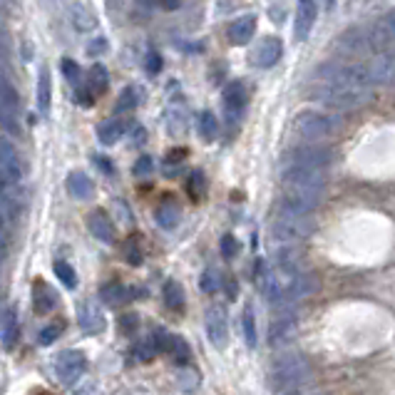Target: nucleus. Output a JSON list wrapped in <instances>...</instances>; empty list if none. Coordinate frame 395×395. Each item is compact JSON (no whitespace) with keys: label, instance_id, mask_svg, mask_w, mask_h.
Wrapping results in <instances>:
<instances>
[{"label":"nucleus","instance_id":"obj_42","mask_svg":"<svg viewBox=\"0 0 395 395\" xmlns=\"http://www.w3.org/2000/svg\"><path fill=\"white\" fill-rule=\"evenodd\" d=\"M135 105H137L135 90H124L122 97H119V102H117V110H119V112H127V110H132Z\"/></svg>","mask_w":395,"mask_h":395},{"label":"nucleus","instance_id":"obj_9","mask_svg":"<svg viewBox=\"0 0 395 395\" xmlns=\"http://www.w3.org/2000/svg\"><path fill=\"white\" fill-rule=\"evenodd\" d=\"M286 186H316V189H326V172L321 170H308V167H294L286 164L281 172Z\"/></svg>","mask_w":395,"mask_h":395},{"label":"nucleus","instance_id":"obj_8","mask_svg":"<svg viewBox=\"0 0 395 395\" xmlns=\"http://www.w3.org/2000/svg\"><path fill=\"white\" fill-rule=\"evenodd\" d=\"M85 366H87V361L80 350H65V353H60L55 361L57 380H60L62 385H73L75 380L85 373Z\"/></svg>","mask_w":395,"mask_h":395},{"label":"nucleus","instance_id":"obj_47","mask_svg":"<svg viewBox=\"0 0 395 395\" xmlns=\"http://www.w3.org/2000/svg\"><path fill=\"white\" fill-rule=\"evenodd\" d=\"M147 70L152 75H157L159 70H162V57H159L157 52H149V55H147Z\"/></svg>","mask_w":395,"mask_h":395},{"label":"nucleus","instance_id":"obj_22","mask_svg":"<svg viewBox=\"0 0 395 395\" xmlns=\"http://www.w3.org/2000/svg\"><path fill=\"white\" fill-rule=\"evenodd\" d=\"M246 105V90H244L241 82H232V85L224 90V107L232 117H239Z\"/></svg>","mask_w":395,"mask_h":395},{"label":"nucleus","instance_id":"obj_11","mask_svg":"<svg viewBox=\"0 0 395 395\" xmlns=\"http://www.w3.org/2000/svg\"><path fill=\"white\" fill-rule=\"evenodd\" d=\"M20 177H23V164H20V157H17V149L6 137H0V179L17 184Z\"/></svg>","mask_w":395,"mask_h":395},{"label":"nucleus","instance_id":"obj_30","mask_svg":"<svg viewBox=\"0 0 395 395\" xmlns=\"http://www.w3.org/2000/svg\"><path fill=\"white\" fill-rule=\"evenodd\" d=\"M119 137H122V124H119L117 119H110V122L97 127V140H100L105 147H112Z\"/></svg>","mask_w":395,"mask_h":395},{"label":"nucleus","instance_id":"obj_41","mask_svg":"<svg viewBox=\"0 0 395 395\" xmlns=\"http://www.w3.org/2000/svg\"><path fill=\"white\" fill-rule=\"evenodd\" d=\"M60 70L65 73V77L70 80V82H75V80L80 77V68H77V62L70 60V57H65V60H60Z\"/></svg>","mask_w":395,"mask_h":395},{"label":"nucleus","instance_id":"obj_1","mask_svg":"<svg viewBox=\"0 0 395 395\" xmlns=\"http://www.w3.org/2000/svg\"><path fill=\"white\" fill-rule=\"evenodd\" d=\"M373 80L363 65H321L308 85L313 100L334 110H353L371 97Z\"/></svg>","mask_w":395,"mask_h":395},{"label":"nucleus","instance_id":"obj_4","mask_svg":"<svg viewBox=\"0 0 395 395\" xmlns=\"http://www.w3.org/2000/svg\"><path fill=\"white\" fill-rule=\"evenodd\" d=\"M311 378V366L304 356H286L278 358L271 368V383L276 388H291Z\"/></svg>","mask_w":395,"mask_h":395},{"label":"nucleus","instance_id":"obj_17","mask_svg":"<svg viewBox=\"0 0 395 395\" xmlns=\"http://www.w3.org/2000/svg\"><path fill=\"white\" fill-rule=\"evenodd\" d=\"M318 8L313 0H299V13H296V28L294 35L296 40H306L311 35V28L316 23Z\"/></svg>","mask_w":395,"mask_h":395},{"label":"nucleus","instance_id":"obj_46","mask_svg":"<svg viewBox=\"0 0 395 395\" xmlns=\"http://www.w3.org/2000/svg\"><path fill=\"white\" fill-rule=\"evenodd\" d=\"M107 40L105 38H95L90 43V47H87V50H90V55H105V50H107Z\"/></svg>","mask_w":395,"mask_h":395},{"label":"nucleus","instance_id":"obj_49","mask_svg":"<svg viewBox=\"0 0 395 395\" xmlns=\"http://www.w3.org/2000/svg\"><path fill=\"white\" fill-rule=\"evenodd\" d=\"M95 162L100 164L102 170H105V174H112V172H114V170H112V164H110V159H107V157H97Z\"/></svg>","mask_w":395,"mask_h":395},{"label":"nucleus","instance_id":"obj_54","mask_svg":"<svg viewBox=\"0 0 395 395\" xmlns=\"http://www.w3.org/2000/svg\"><path fill=\"white\" fill-rule=\"evenodd\" d=\"M144 3H149V0H144Z\"/></svg>","mask_w":395,"mask_h":395},{"label":"nucleus","instance_id":"obj_50","mask_svg":"<svg viewBox=\"0 0 395 395\" xmlns=\"http://www.w3.org/2000/svg\"><path fill=\"white\" fill-rule=\"evenodd\" d=\"M157 3H159L162 8H167V10H177V8L181 6L179 0H157Z\"/></svg>","mask_w":395,"mask_h":395},{"label":"nucleus","instance_id":"obj_5","mask_svg":"<svg viewBox=\"0 0 395 395\" xmlns=\"http://www.w3.org/2000/svg\"><path fill=\"white\" fill-rule=\"evenodd\" d=\"M336 162V152L331 147H323L321 142H311L308 147H299L286 157V164L294 167H308V170L326 172Z\"/></svg>","mask_w":395,"mask_h":395},{"label":"nucleus","instance_id":"obj_2","mask_svg":"<svg viewBox=\"0 0 395 395\" xmlns=\"http://www.w3.org/2000/svg\"><path fill=\"white\" fill-rule=\"evenodd\" d=\"M313 226L316 224L308 214H299L281 207L271 224V239L276 244H296L301 239H308L313 234Z\"/></svg>","mask_w":395,"mask_h":395},{"label":"nucleus","instance_id":"obj_34","mask_svg":"<svg viewBox=\"0 0 395 395\" xmlns=\"http://www.w3.org/2000/svg\"><path fill=\"white\" fill-rule=\"evenodd\" d=\"M130 296L132 294L122 286V283H107V286L102 288V299L107 301V304H119V301H127Z\"/></svg>","mask_w":395,"mask_h":395},{"label":"nucleus","instance_id":"obj_29","mask_svg":"<svg viewBox=\"0 0 395 395\" xmlns=\"http://www.w3.org/2000/svg\"><path fill=\"white\" fill-rule=\"evenodd\" d=\"M17 334H20V328H17V318H15L13 311H8L6 321H3V331H0V343H3V348L10 350L17 341Z\"/></svg>","mask_w":395,"mask_h":395},{"label":"nucleus","instance_id":"obj_28","mask_svg":"<svg viewBox=\"0 0 395 395\" xmlns=\"http://www.w3.org/2000/svg\"><path fill=\"white\" fill-rule=\"evenodd\" d=\"M164 304L170 311H181L184 308V288L179 281H167L164 283Z\"/></svg>","mask_w":395,"mask_h":395},{"label":"nucleus","instance_id":"obj_32","mask_svg":"<svg viewBox=\"0 0 395 395\" xmlns=\"http://www.w3.org/2000/svg\"><path fill=\"white\" fill-rule=\"evenodd\" d=\"M241 326H244V338H246V345L248 348H254V345L259 343V334H256V318H254V308H251V306L244 308Z\"/></svg>","mask_w":395,"mask_h":395},{"label":"nucleus","instance_id":"obj_45","mask_svg":"<svg viewBox=\"0 0 395 395\" xmlns=\"http://www.w3.org/2000/svg\"><path fill=\"white\" fill-rule=\"evenodd\" d=\"M127 261H130L132 266L142 264V251H140V246H137V241L127 244Z\"/></svg>","mask_w":395,"mask_h":395},{"label":"nucleus","instance_id":"obj_13","mask_svg":"<svg viewBox=\"0 0 395 395\" xmlns=\"http://www.w3.org/2000/svg\"><path fill=\"white\" fill-rule=\"evenodd\" d=\"M283 55V45L278 38H264L259 45L254 47L251 52V62H254L256 68H274Z\"/></svg>","mask_w":395,"mask_h":395},{"label":"nucleus","instance_id":"obj_35","mask_svg":"<svg viewBox=\"0 0 395 395\" xmlns=\"http://www.w3.org/2000/svg\"><path fill=\"white\" fill-rule=\"evenodd\" d=\"M219 286H221V278L214 269H207V271L202 274V278H199V288H202L204 294H216Z\"/></svg>","mask_w":395,"mask_h":395},{"label":"nucleus","instance_id":"obj_55","mask_svg":"<svg viewBox=\"0 0 395 395\" xmlns=\"http://www.w3.org/2000/svg\"><path fill=\"white\" fill-rule=\"evenodd\" d=\"M0 20H3V15H0Z\"/></svg>","mask_w":395,"mask_h":395},{"label":"nucleus","instance_id":"obj_19","mask_svg":"<svg viewBox=\"0 0 395 395\" xmlns=\"http://www.w3.org/2000/svg\"><path fill=\"white\" fill-rule=\"evenodd\" d=\"M68 192L75 199H80V202H85V199H92V194H95V184H92V179L85 172H73L68 177Z\"/></svg>","mask_w":395,"mask_h":395},{"label":"nucleus","instance_id":"obj_12","mask_svg":"<svg viewBox=\"0 0 395 395\" xmlns=\"http://www.w3.org/2000/svg\"><path fill=\"white\" fill-rule=\"evenodd\" d=\"M395 40V17L393 13L383 15L378 23L373 25V30L368 33V43H371V50H378V52H385L390 50Z\"/></svg>","mask_w":395,"mask_h":395},{"label":"nucleus","instance_id":"obj_24","mask_svg":"<svg viewBox=\"0 0 395 395\" xmlns=\"http://www.w3.org/2000/svg\"><path fill=\"white\" fill-rule=\"evenodd\" d=\"M50 102H52V87H50V70L43 68L38 75V107L43 114L50 112Z\"/></svg>","mask_w":395,"mask_h":395},{"label":"nucleus","instance_id":"obj_26","mask_svg":"<svg viewBox=\"0 0 395 395\" xmlns=\"http://www.w3.org/2000/svg\"><path fill=\"white\" fill-rule=\"evenodd\" d=\"M154 219H157V224L162 226V229H174V226L179 224V207L172 202L159 204L157 211H154Z\"/></svg>","mask_w":395,"mask_h":395},{"label":"nucleus","instance_id":"obj_53","mask_svg":"<svg viewBox=\"0 0 395 395\" xmlns=\"http://www.w3.org/2000/svg\"><path fill=\"white\" fill-rule=\"evenodd\" d=\"M0 259H3V246H0Z\"/></svg>","mask_w":395,"mask_h":395},{"label":"nucleus","instance_id":"obj_48","mask_svg":"<svg viewBox=\"0 0 395 395\" xmlns=\"http://www.w3.org/2000/svg\"><path fill=\"white\" fill-rule=\"evenodd\" d=\"M199 186H202V174L194 172L192 179H189V192H192V197H199Z\"/></svg>","mask_w":395,"mask_h":395},{"label":"nucleus","instance_id":"obj_16","mask_svg":"<svg viewBox=\"0 0 395 395\" xmlns=\"http://www.w3.org/2000/svg\"><path fill=\"white\" fill-rule=\"evenodd\" d=\"M393 73H395V62L390 50L378 52V57L371 62V68H368V75H371L373 85H390L393 82Z\"/></svg>","mask_w":395,"mask_h":395},{"label":"nucleus","instance_id":"obj_40","mask_svg":"<svg viewBox=\"0 0 395 395\" xmlns=\"http://www.w3.org/2000/svg\"><path fill=\"white\" fill-rule=\"evenodd\" d=\"M221 254H224V259H234V256L239 254V241L232 234H224V237H221Z\"/></svg>","mask_w":395,"mask_h":395},{"label":"nucleus","instance_id":"obj_21","mask_svg":"<svg viewBox=\"0 0 395 395\" xmlns=\"http://www.w3.org/2000/svg\"><path fill=\"white\" fill-rule=\"evenodd\" d=\"M70 17H73L75 30H80V33H90V30L97 28V15L85 6V3H73Z\"/></svg>","mask_w":395,"mask_h":395},{"label":"nucleus","instance_id":"obj_44","mask_svg":"<svg viewBox=\"0 0 395 395\" xmlns=\"http://www.w3.org/2000/svg\"><path fill=\"white\" fill-rule=\"evenodd\" d=\"M137 326H140V321H137L135 313H127V316L119 318V328H122V334H135Z\"/></svg>","mask_w":395,"mask_h":395},{"label":"nucleus","instance_id":"obj_10","mask_svg":"<svg viewBox=\"0 0 395 395\" xmlns=\"http://www.w3.org/2000/svg\"><path fill=\"white\" fill-rule=\"evenodd\" d=\"M207 336H209V343L214 345L216 350H224L226 343H229V326H226V313L221 306H211L207 311Z\"/></svg>","mask_w":395,"mask_h":395},{"label":"nucleus","instance_id":"obj_51","mask_svg":"<svg viewBox=\"0 0 395 395\" xmlns=\"http://www.w3.org/2000/svg\"><path fill=\"white\" fill-rule=\"evenodd\" d=\"M6 229H8V219H6V214L0 211V241H3V237H6Z\"/></svg>","mask_w":395,"mask_h":395},{"label":"nucleus","instance_id":"obj_37","mask_svg":"<svg viewBox=\"0 0 395 395\" xmlns=\"http://www.w3.org/2000/svg\"><path fill=\"white\" fill-rule=\"evenodd\" d=\"M0 124H3V130L10 132V135H20V122H17V112H13V110L0 107Z\"/></svg>","mask_w":395,"mask_h":395},{"label":"nucleus","instance_id":"obj_33","mask_svg":"<svg viewBox=\"0 0 395 395\" xmlns=\"http://www.w3.org/2000/svg\"><path fill=\"white\" fill-rule=\"evenodd\" d=\"M55 276L60 278L65 288L77 286V274H75V269L68 264V261H55Z\"/></svg>","mask_w":395,"mask_h":395},{"label":"nucleus","instance_id":"obj_39","mask_svg":"<svg viewBox=\"0 0 395 395\" xmlns=\"http://www.w3.org/2000/svg\"><path fill=\"white\" fill-rule=\"evenodd\" d=\"M60 334H62V326H60V323H52V326H47V328H43V331H40L38 343L40 345H52L57 338H60Z\"/></svg>","mask_w":395,"mask_h":395},{"label":"nucleus","instance_id":"obj_6","mask_svg":"<svg viewBox=\"0 0 395 395\" xmlns=\"http://www.w3.org/2000/svg\"><path fill=\"white\" fill-rule=\"evenodd\" d=\"M323 199V189L316 186H288L286 197H283V209L299 211V214H311Z\"/></svg>","mask_w":395,"mask_h":395},{"label":"nucleus","instance_id":"obj_27","mask_svg":"<svg viewBox=\"0 0 395 395\" xmlns=\"http://www.w3.org/2000/svg\"><path fill=\"white\" fill-rule=\"evenodd\" d=\"M0 107L13 110V112H17V107H20L17 92H15V87H13L10 80H8L6 73H0Z\"/></svg>","mask_w":395,"mask_h":395},{"label":"nucleus","instance_id":"obj_52","mask_svg":"<svg viewBox=\"0 0 395 395\" xmlns=\"http://www.w3.org/2000/svg\"><path fill=\"white\" fill-rule=\"evenodd\" d=\"M179 159H184V149H174V154L170 157V162H179Z\"/></svg>","mask_w":395,"mask_h":395},{"label":"nucleus","instance_id":"obj_7","mask_svg":"<svg viewBox=\"0 0 395 395\" xmlns=\"http://www.w3.org/2000/svg\"><path fill=\"white\" fill-rule=\"evenodd\" d=\"M281 306V313L274 316L271 328H269V343L276 348L294 338L296 334V313L291 311V304H278Z\"/></svg>","mask_w":395,"mask_h":395},{"label":"nucleus","instance_id":"obj_18","mask_svg":"<svg viewBox=\"0 0 395 395\" xmlns=\"http://www.w3.org/2000/svg\"><path fill=\"white\" fill-rule=\"evenodd\" d=\"M87 226H90L92 237H95L97 241H102V244L114 241V224L110 221V216L105 214V211H95V214H90Z\"/></svg>","mask_w":395,"mask_h":395},{"label":"nucleus","instance_id":"obj_31","mask_svg":"<svg viewBox=\"0 0 395 395\" xmlns=\"http://www.w3.org/2000/svg\"><path fill=\"white\" fill-rule=\"evenodd\" d=\"M199 135L207 142H214L216 135H219V122H216L214 112H209V110H204L202 117H199Z\"/></svg>","mask_w":395,"mask_h":395},{"label":"nucleus","instance_id":"obj_23","mask_svg":"<svg viewBox=\"0 0 395 395\" xmlns=\"http://www.w3.org/2000/svg\"><path fill=\"white\" fill-rule=\"evenodd\" d=\"M57 299H55V291H52L47 283L38 281L33 286V306L38 313H50L52 308H55Z\"/></svg>","mask_w":395,"mask_h":395},{"label":"nucleus","instance_id":"obj_36","mask_svg":"<svg viewBox=\"0 0 395 395\" xmlns=\"http://www.w3.org/2000/svg\"><path fill=\"white\" fill-rule=\"evenodd\" d=\"M107 82H110L107 70L102 68V65H95V68L90 70V87L95 92H102V90H107Z\"/></svg>","mask_w":395,"mask_h":395},{"label":"nucleus","instance_id":"obj_3","mask_svg":"<svg viewBox=\"0 0 395 395\" xmlns=\"http://www.w3.org/2000/svg\"><path fill=\"white\" fill-rule=\"evenodd\" d=\"M294 130L301 140L306 142H323L336 137L343 130V119L336 114H323V112H304L296 117Z\"/></svg>","mask_w":395,"mask_h":395},{"label":"nucleus","instance_id":"obj_43","mask_svg":"<svg viewBox=\"0 0 395 395\" xmlns=\"http://www.w3.org/2000/svg\"><path fill=\"white\" fill-rule=\"evenodd\" d=\"M152 174V157H140L135 162V177H149Z\"/></svg>","mask_w":395,"mask_h":395},{"label":"nucleus","instance_id":"obj_15","mask_svg":"<svg viewBox=\"0 0 395 395\" xmlns=\"http://www.w3.org/2000/svg\"><path fill=\"white\" fill-rule=\"evenodd\" d=\"M77 321H80V328H82L85 334H102V331H105L102 308L97 306V301H92V299L85 301V304H80Z\"/></svg>","mask_w":395,"mask_h":395},{"label":"nucleus","instance_id":"obj_14","mask_svg":"<svg viewBox=\"0 0 395 395\" xmlns=\"http://www.w3.org/2000/svg\"><path fill=\"white\" fill-rule=\"evenodd\" d=\"M336 47H338L343 55H363V52L371 50L368 33L361 28H348L345 33H341L338 40H336Z\"/></svg>","mask_w":395,"mask_h":395},{"label":"nucleus","instance_id":"obj_25","mask_svg":"<svg viewBox=\"0 0 395 395\" xmlns=\"http://www.w3.org/2000/svg\"><path fill=\"white\" fill-rule=\"evenodd\" d=\"M162 353H170L172 358H174L177 363H186L189 358H192V350H189V345H186L184 338H179V336H167V341H164V350Z\"/></svg>","mask_w":395,"mask_h":395},{"label":"nucleus","instance_id":"obj_20","mask_svg":"<svg viewBox=\"0 0 395 395\" xmlns=\"http://www.w3.org/2000/svg\"><path fill=\"white\" fill-rule=\"evenodd\" d=\"M254 33H256V17L244 15L241 20L232 23V28H229V40H232L234 45H246L248 40L254 38Z\"/></svg>","mask_w":395,"mask_h":395},{"label":"nucleus","instance_id":"obj_38","mask_svg":"<svg viewBox=\"0 0 395 395\" xmlns=\"http://www.w3.org/2000/svg\"><path fill=\"white\" fill-rule=\"evenodd\" d=\"M157 353V348H154V343H152V338H144V341H140V343L132 348V356L137 358V361H152V356Z\"/></svg>","mask_w":395,"mask_h":395}]
</instances>
